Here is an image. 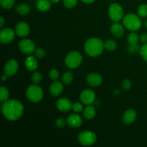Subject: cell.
Returning <instances> with one entry per match:
<instances>
[{"mask_svg":"<svg viewBox=\"0 0 147 147\" xmlns=\"http://www.w3.org/2000/svg\"><path fill=\"white\" fill-rule=\"evenodd\" d=\"M50 0H37L36 7L40 11L45 12L51 9L52 4Z\"/></svg>","mask_w":147,"mask_h":147,"instance_id":"cell-20","label":"cell"},{"mask_svg":"<svg viewBox=\"0 0 147 147\" xmlns=\"http://www.w3.org/2000/svg\"><path fill=\"white\" fill-rule=\"evenodd\" d=\"M108 14L113 22H119L123 20L124 17V11L122 6L119 3H112L109 7Z\"/></svg>","mask_w":147,"mask_h":147,"instance_id":"cell-6","label":"cell"},{"mask_svg":"<svg viewBox=\"0 0 147 147\" xmlns=\"http://www.w3.org/2000/svg\"><path fill=\"white\" fill-rule=\"evenodd\" d=\"M83 56L78 51H71L65 58V65L70 69H76L83 63Z\"/></svg>","mask_w":147,"mask_h":147,"instance_id":"cell-5","label":"cell"},{"mask_svg":"<svg viewBox=\"0 0 147 147\" xmlns=\"http://www.w3.org/2000/svg\"><path fill=\"white\" fill-rule=\"evenodd\" d=\"M73 79H74V76H73V73L70 71H66L62 76L61 81L64 85H70L73 81Z\"/></svg>","mask_w":147,"mask_h":147,"instance_id":"cell-23","label":"cell"},{"mask_svg":"<svg viewBox=\"0 0 147 147\" xmlns=\"http://www.w3.org/2000/svg\"><path fill=\"white\" fill-rule=\"evenodd\" d=\"M78 0H63V4L67 9H73L78 4Z\"/></svg>","mask_w":147,"mask_h":147,"instance_id":"cell-30","label":"cell"},{"mask_svg":"<svg viewBox=\"0 0 147 147\" xmlns=\"http://www.w3.org/2000/svg\"><path fill=\"white\" fill-rule=\"evenodd\" d=\"M144 26H145V27H146V28L147 29V20H146V21H145V22H144Z\"/></svg>","mask_w":147,"mask_h":147,"instance_id":"cell-43","label":"cell"},{"mask_svg":"<svg viewBox=\"0 0 147 147\" xmlns=\"http://www.w3.org/2000/svg\"><path fill=\"white\" fill-rule=\"evenodd\" d=\"M66 124H67V121H65L63 119H62V118L57 119L55 122V125L57 128H64Z\"/></svg>","mask_w":147,"mask_h":147,"instance_id":"cell-36","label":"cell"},{"mask_svg":"<svg viewBox=\"0 0 147 147\" xmlns=\"http://www.w3.org/2000/svg\"><path fill=\"white\" fill-rule=\"evenodd\" d=\"M139 38H140V41L142 42L143 44L147 43V33H142V34L139 36Z\"/></svg>","mask_w":147,"mask_h":147,"instance_id":"cell-38","label":"cell"},{"mask_svg":"<svg viewBox=\"0 0 147 147\" xmlns=\"http://www.w3.org/2000/svg\"><path fill=\"white\" fill-rule=\"evenodd\" d=\"M122 88L124 90H129L131 88V83L128 79H125L122 83Z\"/></svg>","mask_w":147,"mask_h":147,"instance_id":"cell-37","label":"cell"},{"mask_svg":"<svg viewBox=\"0 0 147 147\" xmlns=\"http://www.w3.org/2000/svg\"><path fill=\"white\" fill-rule=\"evenodd\" d=\"M66 121H67V124L70 127L76 129V128H79L81 126L82 123H83V119L80 115L76 113L67 116Z\"/></svg>","mask_w":147,"mask_h":147,"instance_id":"cell-15","label":"cell"},{"mask_svg":"<svg viewBox=\"0 0 147 147\" xmlns=\"http://www.w3.org/2000/svg\"><path fill=\"white\" fill-rule=\"evenodd\" d=\"M24 65L29 71L34 72L38 67V63L34 56L28 55L24 60Z\"/></svg>","mask_w":147,"mask_h":147,"instance_id":"cell-19","label":"cell"},{"mask_svg":"<svg viewBox=\"0 0 147 147\" xmlns=\"http://www.w3.org/2000/svg\"><path fill=\"white\" fill-rule=\"evenodd\" d=\"M4 23H5V21H4V17H3L2 16H1V17H0V27H1V28L4 27Z\"/></svg>","mask_w":147,"mask_h":147,"instance_id":"cell-40","label":"cell"},{"mask_svg":"<svg viewBox=\"0 0 147 147\" xmlns=\"http://www.w3.org/2000/svg\"><path fill=\"white\" fill-rule=\"evenodd\" d=\"M83 103H80V102H76L73 105V110L75 113H79L80 112L83 111Z\"/></svg>","mask_w":147,"mask_h":147,"instance_id":"cell-34","label":"cell"},{"mask_svg":"<svg viewBox=\"0 0 147 147\" xmlns=\"http://www.w3.org/2000/svg\"><path fill=\"white\" fill-rule=\"evenodd\" d=\"M50 93L54 97L60 96L63 91V83L58 80H55L50 86Z\"/></svg>","mask_w":147,"mask_h":147,"instance_id":"cell-18","label":"cell"},{"mask_svg":"<svg viewBox=\"0 0 147 147\" xmlns=\"http://www.w3.org/2000/svg\"><path fill=\"white\" fill-rule=\"evenodd\" d=\"M9 98V91L8 89L4 86L0 88V100L1 103L7 100Z\"/></svg>","mask_w":147,"mask_h":147,"instance_id":"cell-26","label":"cell"},{"mask_svg":"<svg viewBox=\"0 0 147 147\" xmlns=\"http://www.w3.org/2000/svg\"><path fill=\"white\" fill-rule=\"evenodd\" d=\"M34 55H35L36 57L41 59L45 57L46 52L42 47H38V48H36L35 51H34Z\"/></svg>","mask_w":147,"mask_h":147,"instance_id":"cell-35","label":"cell"},{"mask_svg":"<svg viewBox=\"0 0 147 147\" xmlns=\"http://www.w3.org/2000/svg\"><path fill=\"white\" fill-rule=\"evenodd\" d=\"M73 105L71 100L67 98H61L56 102V107H57V110L63 112V113H67L72 110Z\"/></svg>","mask_w":147,"mask_h":147,"instance_id":"cell-12","label":"cell"},{"mask_svg":"<svg viewBox=\"0 0 147 147\" xmlns=\"http://www.w3.org/2000/svg\"><path fill=\"white\" fill-rule=\"evenodd\" d=\"M19 69V63L14 59H10L6 63L4 67V73L8 77H12L17 73Z\"/></svg>","mask_w":147,"mask_h":147,"instance_id":"cell-11","label":"cell"},{"mask_svg":"<svg viewBox=\"0 0 147 147\" xmlns=\"http://www.w3.org/2000/svg\"><path fill=\"white\" fill-rule=\"evenodd\" d=\"M110 30L112 35L116 38H121L124 34V27L119 22H113L111 25Z\"/></svg>","mask_w":147,"mask_h":147,"instance_id":"cell-16","label":"cell"},{"mask_svg":"<svg viewBox=\"0 0 147 147\" xmlns=\"http://www.w3.org/2000/svg\"><path fill=\"white\" fill-rule=\"evenodd\" d=\"M123 24L131 32L139 31L142 27V21L138 14L129 13L123 18Z\"/></svg>","mask_w":147,"mask_h":147,"instance_id":"cell-3","label":"cell"},{"mask_svg":"<svg viewBox=\"0 0 147 147\" xmlns=\"http://www.w3.org/2000/svg\"><path fill=\"white\" fill-rule=\"evenodd\" d=\"M19 50L21 53L25 55H31L34 53L36 46L34 42L30 39H23L19 42Z\"/></svg>","mask_w":147,"mask_h":147,"instance_id":"cell-8","label":"cell"},{"mask_svg":"<svg viewBox=\"0 0 147 147\" xmlns=\"http://www.w3.org/2000/svg\"><path fill=\"white\" fill-rule=\"evenodd\" d=\"M31 80L34 84H39L42 80V75L40 72L34 71L31 76Z\"/></svg>","mask_w":147,"mask_h":147,"instance_id":"cell-28","label":"cell"},{"mask_svg":"<svg viewBox=\"0 0 147 147\" xmlns=\"http://www.w3.org/2000/svg\"><path fill=\"white\" fill-rule=\"evenodd\" d=\"M59 76H60V73H59L58 70H56V69H52L49 72V78L53 81L57 80V79L59 78Z\"/></svg>","mask_w":147,"mask_h":147,"instance_id":"cell-33","label":"cell"},{"mask_svg":"<svg viewBox=\"0 0 147 147\" xmlns=\"http://www.w3.org/2000/svg\"><path fill=\"white\" fill-rule=\"evenodd\" d=\"M78 141L79 144L84 146H90L95 144L97 141L96 134L90 131H84L80 132L78 136Z\"/></svg>","mask_w":147,"mask_h":147,"instance_id":"cell-7","label":"cell"},{"mask_svg":"<svg viewBox=\"0 0 147 147\" xmlns=\"http://www.w3.org/2000/svg\"><path fill=\"white\" fill-rule=\"evenodd\" d=\"M16 11L17 12V14H19L20 15L24 16L27 15V14H29L30 11V7L26 3H21V4H18V5L15 8Z\"/></svg>","mask_w":147,"mask_h":147,"instance_id":"cell-22","label":"cell"},{"mask_svg":"<svg viewBox=\"0 0 147 147\" xmlns=\"http://www.w3.org/2000/svg\"><path fill=\"white\" fill-rule=\"evenodd\" d=\"M52 3H57L60 1V0H50Z\"/></svg>","mask_w":147,"mask_h":147,"instance_id":"cell-42","label":"cell"},{"mask_svg":"<svg viewBox=\"0 0 147 147\" xmlns=\"http://www.w3.org/2000/svg\"><path fill=\"white\" fill-rule=\"evenodd\" d=\"M7 78H8V76L4 73V75H3L2 77H1V80H2V81H5V80H7Z\"/></svg>","mask_w":147,"mask_h":147,"instance_id":"cell-41","label":"cell"},{"mask_svg":"<svg viewBox=\"0 0 147 147\" xmlns=\"http://www.w3.org/2000/svg\"><path fill=\"white\" fill-rule=\"evenodd\" d=\"M139 53L142 59L147 63V43L143 44V45L141 47Z\"/></svg>","mask_w":147,"mask_h":147,"instance_id":"cell-32","label":"cell"},{"mask_svg":"<svg viewBox=\"0 0 147 147\" xmlns=\"http://www.w3.org/2000/svg\"><path fill=\"white\" fill-rule=\"evenodd\" d=\"M104 49V42L98 37H90L84 43L85 53L89 57H98L102 54Z\"/></svg>","mask_w":147,"mask_h":147,"instance_id":"cell-2","label":"cell"},{"mask_svg":"<svg viewBox=\"0 0 147 147\" xmlns=\"http://www.w3.org/2000/svg\"><path fill=\"white\" fill-rule=\"evenodd\" d=\"M24 106L17 99H8L1 104L3 116L9 121H16L24 114Z\"/></svg>","mask_w":147,"mask_h":147,"instance_id":"cell-1","label":"cell"},{"mask_svg":"<svg viewBox=\"0 0 147 147\" xmlns=\"http://www.w3.org/2000/svg\"><path fill=\"white\" fill-rule=\"evenodd\" d=\"M80 1H82V2L85 3V4H92V3L95 2V1H96V0H80Z\"/></svg>","mask_w":147,"mask_h":147,"instance_id":"cell-39","label":"cell"},{"mask_svg":"<svg viewBox=\"0 0 147 147\" xmlns=\"http://www.w3.org/2000/svg\"><path fill=\"white\" fill-rule=\"evenodd\" d=\"M80 101L85 105L93 104L96 100V93L91 89H85L80 93Z\"/></svg>","mask_w":147,"mask_h":147,"instance_id":"cell-10","label":"cell"},{"mask_svg":"<svg viewBox=\"0 0 147 147\" xmlns=\"http://www.w3.org/2000/svg\"><path fill=\"white\" fill-rule=\"evenodd\" d=\"M44 96V93L41 87L37 84H33L29 86L26 90V97L32 103H37L41 101Z\"/></svg>","mask_w":147,"mask_h":147,"instance_id":"cell-4","label":"cell"},{"mask_svg":"<svg viewBox=\"0 0 147 147\" xmlns=\"http://www.w3.org/2000/svg\"><path fill=\"white\" fill-rule=\"evenodd\" d=\"M137 14L141 18L147 17V4H143L139 6L137 9Z\"/></svg>","mask_w":147,"mask_h":147,"instance_id":"cell-27","label":"cell"},{"mask_svg":"<svg viewBox=\"0 0 147 147\" xmlns=\"http://www.w3.org/2000/svg\"><path fill=\"white\" fill-rule=\"evenodd\" d=\"M15 31L16 34L20 37H27L30 32V26L27 23L24 22H19L17 25L15 26Z\"/></svg>","mask_w":147,"mask_h":147,"instance_id":"cell-14","label":"cell"},{"mask_svg":"<svg viewBox=\"0 0 147 147\" xmlns=\"http://www.w3.org/2000/svg\"><path fill=\"white\" fill-rule=\"evenodd\" d=\"M86 83L91 87H98L103 83V78L99 73H89L86 77Z\"/></svg>","mask_w":147,"mask_h":147,"instance_id":"cell-13","label":"cell"},{"mask_svg":"<svg viewBox=\"0 0 147 147\" xmlns=\"http://www.w3.org/2000/svg\"><path fill=\"white\" fill-rule=\"evenodd\" d=\"M117 42L113 40H106L104 42V48L107 51H114V50H116L117 49Z\"/></svg>","mask_w":147,"mask_h":147,"instance_id":"cell-25","label":"cell"},{"mask_svg":"<svg viewBox=\"0 0 147 147\" xmlns=\"http://www.w3.org/2000/svg\"><path fill=\"white\" fill-rule=\"evenodd\" d=\"M140 48L141 47L139 45V44L132 45H129V46H128V52L131 54H136V53L140 51Z\"/></svg>","mask_w":147,"mask_h":147,"instance_id":"cell-31","label":"cell"},{"mask_svg":"<svg viewBox=\"0 0 147 147\" xmlns=\"http://www.w3.org/2000/svg\"><path fill=\"white\" fill-rule=\"evenodd\" d=\"M139 40H140V38H139V34L136 32H130L127 37V42L130 45L138 44Z\"/></svg>","mask_w":147,"mask_h":147,"instance_id":"cell-24","label":"cell"},{"mask_svg":"<svg viewBox=\"0 0 147 147\" xmlns=\"http://www.w3.org/2000/svg\"><path fill=\"white\" fill-rule=\"evenodd\" d=\"M137 118V113L134 109H128L123 113L122 116L123 122L126 125H131L134 123Z\"/></svg>","mask_w":147,"mask_h":147,"instance_id":"cell-17","label":"cell"},{"mask_svg":"<svg viewBox=\"0 0 147 147\" xmlns=\"http://www.w3.org/2000/svg\"><path fill=\"white\" fill-rule=\"evenodd\" d=\"M17 35L15 31L11 28H3L0 31V42L2 45H8L11 43Z\"/></svg>","mask_w":147,"mask_h":147,"instance_id":"cell-9","label":"cell"},{"mask_svg":"<svg viewBox=\"0 0 147 147\" xmlns=\"http://www.w3.org/2000/svg\"><path fill=\"white\" fill-rule=\"evenodd\" d=\"M15 4V0H0V4L1 7L5 9H10Z\"/></svg>","mask_w":147,"mask_h":147,"instance_id":"cell-29","label":"cell"},{"mask_svg":"<svg viewBox=\"0 0 147 147\" xmlns=\"http://www.w3.org/2000/svg\"><path fill=\"white\" fill-rule=\"evenodd\" d=\"M83 117L86 120H92L96 115V109L94 106L89 105L83 110Z\"/></svg>","mask_w":147,"mask_h":147,"instance_id":"cell-21","label":"cell"}]
</instances>
